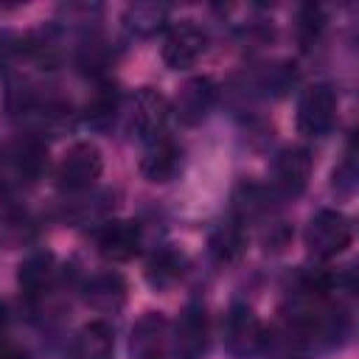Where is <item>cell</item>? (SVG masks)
Wrapping results in <instances>:
<instances>
[{"instance_id":"6da1fadb","label":"cell","mask_w":359,"mask_h":359,"mask_svg":"<svg viewBox=\"0 0 359 359\" xmlns=\"http://www.w3.org/2000/svg\"><path fill=\"white\" fill-rule=\"evenodd\" d=\"M353 241V227L351 222L337 213V210H320L311 216L309 227H306V247L317 255V258H337L342 255Z\"/></svg>"},{"instance_id":"7a4b0ae2","label":"cell","mask_w":359,"mask_h":359,"mask_svg":"<svg viewBox=\"0 0 359 359\" xmlns=\"http://www.w3.org/2000/svg\"><path fill=\"white\" fill-rule=\"evenodd\" d=\"M101 168H104V160H101L98 146L76 143L65 151V157L56 168V180L67 191H81V188H90L101 177Z\"/></svg>"},{"instance_id":"3957f363","label":"cell","mask_w":359,"mask_h":359,"mask_svg":"<svg viewBox=\"0 0 359 359\" xmlns=\"http://www.w3.org/2000/svg\"><path fill=\"white\" fill-rule=\"evenodd\" d=\"M205 50H208V34L191 20H182L165 34L163 62L174 70H188L205 56Z\"/></svg>"},{"instance_id":"277c9868","label":"cell","mask_w":359,"mask_h":359,"mask_svg":"<svg viewBox=\"0 0 359 359\" xmlns=\"http://www.w3.org/2000/svg\"><path fill=\"white\" fill-rule=\"evenodd\" d=\"M337 118V95L328 84H311L297 101V129L303 135H325Z\"/></svg>"},{"instance_id":"5b68a950","label":"cell","mask_w":359,"mask_h":359,"mask_svg":"<svg viewBox=\"0 0 359 359\" xmlns=\"http://www.w3.org/2000/svg\"><path fill=\"white\" fill-rule=\"evenodd\" d=\"M140 224L137 222H109L98 230L95 236V244H98V252L112 261V264H123V261H132L140 250Z\"/></svg>"},{"instance_id":"8992f818","label":"cell","mask_w":359,"mask_h":359,"mask_svg":"<svg viewBox=\"0 0 359 359\" xmlns=\"http://www.w3.org/2000/svg\"><path fill=\"white\" fill-rule=\"evenodd\" d=\"M168 112H171L168 98H165L163 93L151 90V87H143V90L137 93V98H135L132 126H135V132H137L140 137H151V140H157L160 129H163L165 121H168Z\"/></svg>"},{"instance_id":"52a82bcc","label":"cell","mask_w":359,"mask_h":359,"mask_svg":"<svg viewBox=\"0 0 359 359\" xmlns=\"http://www.w3.org/2000/svg\"><path fill=\"white\" fill-rule=\"evenodd\" d=\"M311 177V157L306 149L294 146V149H283L275 160V182L283 194L297 196Z\"/></svg>"},{"instance_id":"ba28073f","label":"cell","mask_w":359,"mask_h":359,"mask_svg":"<svg viewBox=\"0 0 359 359\" xmlns=\"http://www.w3.org/2000/svg\"><path fill=\"white\" fill-rule=\"evenodd\" d=\"M168 348V323L160 314H146L132 328V356L135 359H163Z\"/></svg>"},{"instance_id":"9c48e42d","label":"cell","mask_w":359,"mask_h":359,"mask_svg":"<svg viewBox=\"0 0 359 359\" xmlns=\"http://www.w3.org/2000/svg\"><path fill=\"white\" fill-rule=\"evenodd\" d=\"M8 157H11L17 177H22L25 182H34L48 165V146L34 135H22L14 140Z\"/></svg>"},{"instance_id":"30bf717a","label":"cell","mask_w":359,"mask_h":359,"mask_svg":"<svg viewBox=\"0 0 359 359\" xmlns=\"http://www.w3.org/2000/svg\"><path fill=\"white\" fill-rule=\"evenodd\" d=\"M177 168H180V149L165 137H157L140 160V171L149 182H165L177 174Z\"/></svg>"},{"instance_id":"8fae6325","label":"cell","mask_w":359,"mask_h":359,"mask_svg":"<svg viewBox=\"0 0 359 359\" xmlns=\"http://www.w3.org/2000/svg\"><path fill=\"white\" fill-rule=\"evenodd\" d=\"M227 345L233 353H252L261 345V325L250 309H233L227 317Z\"/></svg>"},{"instance_id":"7c38bea8","label":"cell","mask_w":359,"mask_h":359,"mask_svg":"<svg viewBox=\"0 0 359 359\" xmlns=\"http://www.w3.org/2000/svg\"><path fill=\"white\" fill-rule=\"evenodd\" d=\"M73 359H112V331L104 323H90L73 342Z\"/></svg>"},{"instance_id":"4fadbf2b","label":"cell","mask_w":359,"mask_h":359,"mask_svg":"<svg viewBox=\"0 0 359 359\" xmlns=\"http://www.w3.org/2000/svg\"><path fill=\"white\" fill-rule=\"evenodd\" d=\"M210 98H213V90H210V81L205 79H194L188 81L182 90H180V98H177V115L185 121V123H196L205 118L208 107H210Z\"/></svg>"},{"instance_id":"5bb4252c","label":"cell","mask_w":359,"mask_h":359,"mask_svg":"<svg viewBox=\"0 0 359 359\" xmlns=\"http://www.w3.org/2000/svg\"><path fill=\"white\" fill-rule=\"evenodd\" d=\"M53 278V255L50 252H34L20 264L17 272V283L25 294H39L42 289H48Z\"/></svg>"},{"instance_id":"9a60e30c","label":"cell","mask_w":359,"mask_h":359,"mask_svg":"<svg viewBox=\"0 0 359 359\" xmlns=\"http://www.w3.org/2000/svg\"><path fill=\"white\" fill-rule=\"evenodd\" d=\"M182 272H185V258L180 252H174V250L157 252L149 261V269H146V275H149V280L154 286H171V283H177L182 278Z\"/></svg>"},{"instance_id":"2e32d148","label":"cell","mask_w":359,"mask_h":359,"mask_svg":"<svg viewBox=\"0 0 359 359\" xmlns=\"http://www.w3.org/2000/svg\"><path fill=\"white\" fill-rule=\"evenodd\" d=\"M180 348L188 356H196L205 348V317L202 311H185L180 323Z\"/></svg>"},{"instance_id":"e0dca14e","label":"cell","mask_w":359,"mask_h":359,"mask_svg":"<svg viewBox=\"0 0 359 359\" xmlns=\"http://www.w3.org/2000/svg\"><path fill=\"white\" fill-rule=\"evenodd\" d=\"M163 17H165V8L154 6V3H140V6H132L129 8V28L137 31V34H151L163 25Z\"/></svg>"},{"instance_id":"ac0fdd59","label":"cell","mask_w":359,"mask_h":359,"mask_svg":"<svg viewBox=\"0 0 359 359\" xmlns=\"http://www.w3.org/2000/svg\"><path fill=\"white\" fill-rule=\"evenodd\" d=\"M101 297H107V300H104V309H109L112 303H121V300H123V283H121L115 275H104V278L93 280V286L87 289V300L98 306Z\"/></svg>"},{"instance_id":"d6986e66","label":"cell","mask_w":359,"mask_h":359,"mask_svg":"<svg viewBox=\"0 0 359 359\" xmlns=\"http://www.w3.org/2000/svg\"><path fill=\"white\" fill-rule=\"evenodd\" d=\"M210 247H213V252H216L219 258L230 261V258H236V255L241 252V247H244V238H241V233H238L236 227H222V230L213 236Z\"/></svg>"},{"instance_id":"ffe728a7","label":"cell","mask_w":359,"mask_h":359,"mask_svg":"<svg viewBox=\"0 0 359 359\" xmlns=\"http://www.w3.org/2000/svg\"><path fill=\"white\" fill-rule=\"evenodd\" d=\"M112 115H115V98H112L109 93H98V95L87 104V121L101 123V121H109Z\"/></svg>"},{"instance_id":"44dd1931","label":"cell","mask_w":359,"mask_h":359,"mask_svg":"<svg viewBox=\"0 0 359 359\" xmlns=\"http://www.w3.org/2000/svg\"><path fill=\"white\" fill-rule=\"evenodd\" d=\"M320 28H323V14H320V8H317V6H306L303 14H300V31H303L306 36H317Z\"/></svg>"},{"instance_id":"7402d4cb","label":"cell","mask_w":359,"mask_h":359,"mask_svg":"<svg viewBox=\"0 0 359 359\" xmlns=\"http://www.w3.org/2000/svg\"><path fill=\"white\" fill-rule=\"evenodd\" d=\"M6 323H8V317H6V306L0 303V345H3V337H6Z\"/></svg>"}]
</instances>
